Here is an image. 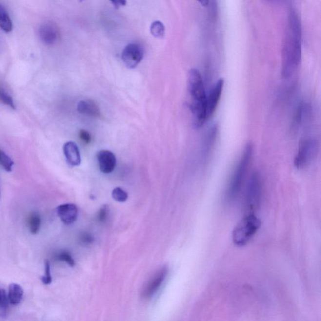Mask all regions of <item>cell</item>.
I'll use <instances>...</instances> for the list:
<instances>
[{
    "instance_id": "cell-1",
    "label": "cell",
    "mask_w": 321,
    "mask_h": 321,
    "mask_svg": "<svg viewBox=\"0 0 321 321\" xmlns=\"http://www.w3.org/2000/svg\"><path fill=\"white\" fill-rule=\"evenodd\" d=\"M302 58V25L298 12L289 10L288 25L282 52V75L289 78L298 69Z\"/></svg>"
},
{
    "instance_id": "cell-2",
    "label": "cell",
    "mask_w": 321,
    "mask_h": 321,
    "mask_svg": "<svg viewBox=\"0 0 321 321\" xmlns=\"http://www.w3.org/2000/svg\"><path fill=\"white\" fill-rule=\"evenodd\" d=\"M188 92L191 98L190 110L197 128L203 126L208 120L206 95L203 78L197 69L190 70L188 75Z\"/></svg>"
},
{
    "instance_id": "cell-3",
    "label": "cell",
    "mask_w": 321,
    "mask_h": 321,
    "mask_svg": "<svg viewBox=\"0 0 321 321\" xmlns=\"http://www.w3.org/2000/svg\"><path fill=\"white\" fill-rule=\"evenodd\" d=\"M252 155V145L248 144L244 149L242 155L240 158L231 176L226 191V198L228 201H233L238 197L248 172Z\"/></svg>"
},
{
    "instance_id": "cell-4",
    "label": "cell",
    "mask_w": 321,
    "mask_h": 321,
    "mask_svg": "<svg viewBox=\"0 0 321 321\" xmlns=\"http://www.w3.org/2000/svg\"><path fill=\"white\" fill-rule=\"evenodd\" d=\"M261 226V220L249 213L240 221L232 232L233 242L237 247H243L249 242Z\"/></svg>"
},
{
    "instance_id": "cell-5",
    "label": "cell",
    "mask_w": 321,
    "mask_h": 321,
    "mask_svg": "<svg viewBox=\"0 0 321 321\" xmlns=\"http://www.w3.org/2000/svg\"><path fill=\"white\" fill-rule=\"evenodd\" d=\"M318 150V142L313 138H307L301 142L294 159L296 168L302 169L311 163Z\"/></svg>"
},
{
    "instance_id": "cell-6",
    "label": "cell",
    "mask_w": 321,
    "mask_h": 321,
    "mask_svg": "<svg viewBox=\"0 0 321 321\" xmlns=\"http://www.w3.org/2000/svg\"><path fill=\"white\" fill-rule=\"evenodd\" d=\"M261 184L260 175L257 172L252 174L247 184L245 197L246 208L253 212L260 203Z\"/></svg>"
},
{
    "instance_id": "cell-7",
    "label": "cell",
    "mask_w": 321,
    "mask_h": 321,
    "mask_svg": "<svg viewBox=\"0 0 321 321\" xmlns=\"http://www.w3.org/2000/svg\"><path fill=\"white\" fill-rule=\"evenodd\" d=\"M143 57V48L137 43L129 44L122 54L123 62L129 69L135 68L142 61Z\"/></svg>"
},
{
    "instance_id": "cell-8",
    "label": "cell",
    "mask_w": 321,
    "mask_h": 321,
    "mask_svg": "<svg viewBox=\"0 0 321 321\" xmlns=\"http://www.w3.org/2000/svg\"><path fill=\"white\" fill-rule=\"evenodd\" d=\"M168 269L167 267H162L154 276L149 279L142 291V296L145 299L152 298L160 289L167 275H168Z\"/></svg>"
},
{
    "instance_id": "cell-9",
    "label": "cell",
    "mask_w": 321,
    "mask_h": 321,
    "mask_svg": "<svg viewBox=\"0 0 321 321\" xmlns=\"http://www.w3.org/2000/svg\"><path fill=\"white\" fill-rule=\"evenodd\" d=\"M224 83H225L224 79L223 78L219 79L209 92L207 100H206L208 120L215 113V109H216L220 100H221L224 87Z\"/></svg>"
},
{
    "instance_id": "cell-10",
    "label": "cell",
    "mask_w": 321,
    "mask_h": 321,
    "mask_svg": "<svg viewBox=\"0 0 321 321\" xmlns=\"http://www.w3.org/2000/svg\"><path fill=\"white\" fill-rule=\"evenodd\" d=\"M98 166L103 173L113 172L116 166V158L113 152L108 150L100 151L97 154Z\"/></svg>"
},
{
    "instance_id": "cell-11",
    "label": "cell",
    "mask_w": 321,
    "mask_h": 321,
    "mask_svg": "<svg viewBox=\"0 0 321 321\" xmlns=\"http://www.w3.org/2000/svg\"><path fill=\"white\" fill-rule=\"evenodd\" d=\"M57 213L66 225H72L78 217V209L74 204H61L57 208Z\"/></svg>"
},
{
    "instance_id": "cell-12",
    "label": "cell",
    "mask_w": 321,
    "mask_h": 321,
    "mask_svg": "<svg viewBox=\"0 0 321 321\" xmlns=\"http://www.w3.org/2000/svg\"><path fill=\"white\" fill-rule=\"evenodd\" d=\"M63 153L68 164L78 166L81 163V156L78 146L74 142H67L63 146Z\"/></svg>"
},
{
    "instance_id": "cell-13",
    "label": "cell",
    "mask_w": 321,
    "mask_h": 321,
    "mask_svg": "<svg viewBox=\"0 0 321 321\" xmlns=\"http://www.w3.org/2000/svg\"><path fill=\"white\" fill-rule=\"evenodd\" d=\"M39 34L41 41L48 45L54 44L58 39V32L56 28L50 23H45L40 26Z\"/></svg>"
},
{
    "instance_id": "cell-14",
    "label": "cell",
    "mask_w": 321,
    "mask_h": 321,
    "mask_svg": "<svg viewBox=\"0 0 321 321\" xmlns=\"http://www.w3.org/2000/svg\"><path fill=\"white\" fill-rule=\"evenodd\" d=\"M78 110L81 114L93 116V117L98 118L101 115L98 105L91 100L80 101L78 104Z\"/></svg>"
},
{
    "instance_id": "cell-15",
    "label": "cell",
    "mask_w": 321,
    "mask_h": 321,
    "mask_svg": "<svg viewBox=\"0 0 321 321\" xmlns=\"http://www.w3.org/2000/svg\"><path fill=\"white\" fill-rule=\"evenodd\" d=\"M9 302L13 305L19 304L23 298V290L20 285L12 283L9 286L8 294Z\"/></svg>"
},
{
    "instance_id": "cell-16",
    "label": "cell",
    "mask_w": 321,
    "mask_h": 321,
    "mask_svg": "<svg viewBox=\"0 0 321 321\" xmlns=\"http://www.w3.org/2000/svg\"><path fill=\"white\" fill-rule=\"evenodd\" d=\"M0 28L4 32H10L12 30L13 24L7 10L0 4Z\"/></svg>"
},
{
    "instance_id": "cell-17",
    "label": "cell",
    "mask_w": 321,
    "mask_h": 321,
    "mask_svg": "<svg viewBox=\"0 0 321 321\" xmlns=\"http://www.w3.org/2000/svg\"><path fill=\"white\" fill-rule=\"evenodd\" d=\"M41 219L39 213H30L28 218V226L32 234H37L41 228Z\"/></svg>"
},
{
    "instance_id": "cell-18",
    "label": "cell",
    "mask_w": 321,
    "mask_h": 321,
    "mask_svg": "<svg viewBox=\"0 0 321 321\" xmlns=\"http://www.w3.org/2000/svg\"><path fill=\"white\" fill-rule=\"evenodd\" d=\"M217 129L215 126L212 127L210 130L208 131L204 143L203 154L204 157H207L209 153H210V149L212 148L213 145L214 144L215 138L217 137Z\"/></svg>"
},
{
    "instance_id": "cell-19",
    "label": "cell",
    "mask_w": 321,
    "mask_h": 321,
    "mask_svg": "<svg viewBox=\"0 0 321 321\" xmlns=\"http://www.w3.org/2000/svg\"><path fill=\"white\" fill-rule=\"evenodd\" d=\"M0 166L7 172H12L14 162L8 155L0 149Z\"/></svg>"
},
{
    "instance_id": "cell-20",
    "label": "cell",
    "mask_w": 321,
    "mask_h": 321,
    "mask_svg": "<svg viewBox=\"0 0 321 321\" xmlns=\"http://www.w3.org/2000/svg\"><path fill=\"white\" fill-rule=\"evenodd\" d=\"M9 304L7 294L4 290L0 289V317H4L7 314Z\"/></svg>"
},
{
    "instance_id": "cell-21",
    "label": "cell",
    "mask_w": 321,
    "mask_h": 321,
    "mask_svg": "<svg viewBox=\"0 0 321 321\" xmlns=\"http://www.w3.org/2000/svg\"><path fill=\"white\" fill-rule=\"evenodd\" d=\"M56 259L57 261H63V262L67 263L70 267H74V259L72 255L66 250H62V251L59 252L56 256Z\"/></svg>"
},
{
    "instance_id": "cell-22",
    "label": "cell",
    "mask_w": 321,
    "mask_h": 321,
    "mask_svg": "<svg viewBox=\"0 0 321 321\" xmlns=\"http://www.w3.org/2000/svg\"><path fill=\"white\" fill-rule=\"evenodd\" d=\"M112 197L116 201L124 203L128 199V193L120 187L114 188L112 192Z\"/></svg>"
},
{
    "instance_id": "cell-23",
    "label": "cell",
    "mask_w": 321,
    "mask_h": 321,
    "mask_svg": "<svg viewBox=\"0 0 321 321\" xmlns=\"http://www.w3.org/2000/svg\"><path fill=\"white\" fill-rule=\"evenodd\" d=\"M151 32L154 37L162 38L165 34V27L160 21H155L151 25Z\"/></svg>"
},
{
    "instance_id": "cell-24",
    "label": "cell",
    "mask_w": 321,
    "mask_h": 321,
    "mask_svg": "<svg viewBox=\"0 0 321 321\" xmlns=\"http://www.w3.org/2000/svg\"><path fill=\"white\" fill-rule=\"evenodd\" d=\"M0 101L2 103H3L4 104L11 107L12 109H16L14 101H13L12 96L7 92L4 91V89L1 87H0Z\"/></svg>"
},
{
    "instance_id": "cell-25",
    "label": "cell",
    "mask_w": 321,
    "mask_h": 321,
    "mask_svg": "<svg viewBox=\"0 0 321 321\" xmlns=\"http://www.w3.org/2000/svg\"><path fill=\"white\" fill-rule=\"evenodd\" d=\"M109 206L107 205L103 206L100 209L97 213V221L100 223H104L107 221V217L109 216Z\"/></svg>"
},
{
    "instance_id": "cell-26",
    "label": "cell",
    "mask_w": 321,
    "mask_h": 321,
    "mask_svg": "<svg viewBox=\"0 0 321 321\" xmlns=\"http://www.w3.org/2000/svg\"><path fill=\"white\" fill-rule=\"evenodd\" d=\"M45 275L42 278V282L45 285H49L52 283V278L51 272H50V265L48 261L45 262Z\"/></svg>"
},
{
    "instance_id": "cell-27",
    "label": "cell",
    "mask_w": 321,
    "mask_h": 321,
    "mask_svg": "<svg viewBox=\"0 0 321 321\" xmlns=\"http://www.w3.org/2000/svg\"><path fill=\"white\" fill-rule=\"evenodd\" d=\"M79 241L83 245H90L94 242V237L88 232H83L79 236Z\"/></svg>"
},
{
    "instance_id": "cell-28",
    "label": "cell",
    "mask_w": 321,
    "mask_h": 321,
    "mask_svg": "<svg viewBox=\"0 0 321 321\" xmlns=\"http://www.w3.org/2000/svg\"><path fill=\"white\" fill-rule=\"evenodd\" d=\"M79 138L85 144H89L91 142L92 137L89 132L86 130H80L79 132Z\"/></svg>"
},
{
    "instance_id": "cell-29",
    "label": "cell",
    "mask_w": 321,
    "mask_h": 321,
    "mask_svg": "<svg viewBox=\"0 0 321 321\" xmlns=\"http://www.w3.org/2000/svg\"><path fill=\"white\" fill-rule=\"evenodd\" d=\"M112 3L114 4V6H115L116 8H120V6H124L126 3V1H112Z\"/></svg>"
},
{
    "instance_id": "cell-30",
    "label": "cell",
    "mask_w": 321,
    "mask_h": 321,
    "mask_svg": "<svg viewBox=\"0 0 321 321\" xmlns=\"http://www.w3.org/2000/svg\"><path fill=\"white\" fill-rule=\"evenodd\" d=\"M199 3L200 4H201L202 5L204 6V7H208V6H209V3H210V1H206V0H204V1H199Z\"/></svg>"
},
{
    "instance_id": "cell-31",
    "label": "cell",
    "mask_w": 321,
    "mask_h": 321,
    "mask_svg": "<svg viewBox=\"0 0 321 321\" xmlns=\"http://www.w3.org/2000/svg\"><path fill=\"white\" fill-rule=\"evenodd\" d=\"M0 200H1V192H0Z\"/></svg>"
}]
</instances>
